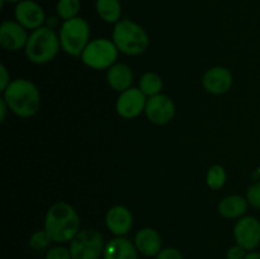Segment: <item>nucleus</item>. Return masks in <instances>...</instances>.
<instances>
[{
  "mask_svg": "<svg viewBox=\"0 0 260 259\" xmlns=\"http://www.w3.org/2000/svg\"><path fill=\"white\" fill-rule=\"evenodd\" d=\"M234 83L231 71L223 66H215L208 69L202 78V85L210 94L221 95L228 93Z\"/></svg>",
  "mask_w": 260,
  "mask_h": 259,
  "instance_id": "ddd939ff",
  "label": "nucleus"
},
{
  "mask_svg": "<svg viewBox=\"0 0 260 259\" xmlns=\"http://www.w3.org/2000/svg\"><path fill=\"white\" fill-rule=\"evenodd\" d=\"M10 74L8 71L7 66L4 63L0 65V90L4 91L7 89V86L10 84Z\"/></svg>",
  "mask_w": 260,
  "mask_h": 259,
  "instance_id": "cd10ccee",
  "label": "nucleus"
},
{
  "mask_svg": "<svg viewBox=\"0 0 260 259\" xmlns=\"http://www.w3.org/2000/svg\"><path fill=\"white\" fill-rule=\"evenodd\" d=\"M107 83L113 90L122 93L132 88L134 84V71L126 63H114L107 70Z\"/></svg>",
  "mask_w": 260,
  "mask_h": 259,
  "instance_id": "f3484780",
  "label": "nucleus"
},
{
  "mask_svg": "<svg viewBox=\"0 0 260 259\" xmlns=\"http://www.w3.org/2000/svg\"><path fill=\"white\" fill-rule=\"evenodd\" d=\"M137 253L135 243L124 236H116L107 243L103 259H137Z\"/></svg>",
  "mask_w": 260,
  "mask_h": 259,
  "instance_id": "dca6fc26",
  "label": "nucleus"
},
{
  "mask_svg": "<svg viewBox=\"0 0 260 259\" xmlns=\"http://www.w3.org/2000/svg\"><path fill=\"white\" fill-rule=\"evenodd\" d=\"M145 114L152 123L167 124L174 118L175 104L169 95L160 93L147 98Z\"/></svg>",
  "mask_w": 260,
  "mask_h": 259,
  "instance_id": "9d476101",
  "label": "nucleus"
},
{
  "mask_svg": "<svg viewBox=\"0 0 260 259\" xmlns=\"http://www.w3.org/2000/svg\"><path fill=\"white\" fill-rule=\"evenodd\" d=\"M118 48L114 42L108 38H95L91 40L81 53V62L94 70H108L116 63L118 57Z\"/></svg>",
  "mask_w": 260,
  "mask_h": 259,
  "instance_id": "423d86ee",
  "label": "nucleus"
},
{
  "mask_svg": "<svg viewBox=\"0 0 260 259\" xmlns=\"http://www.w3.org/2000/svg\"><path fill=\"white\" fill-rule=\"evenodd\" d=\"M112 41L119 52L128 56L141 55L149 47L146 30L131 19H121L114 24Z\"/></svg>",
  "mask_w": 260,
  "mask_h": 259,
  "instance_id": "20e7f679",
  "label": "nucleus"
},
{
  "mask_svg": "<svg viewBox=\"0 0 260 259\" xmlns=\"http://www.w3.org/2000/svg\"><path fill=\"white\" fill-rule=\"evenodd\" d=\"M234 238L238 245L253 251L260 245V221L254 216H243L234 228Z\"/></svg>",
  "mask_w": 260,
  "mask_h": 259,
  "instance_id": "6e6552de",
  "label": "nucleus"
},
{
  "mask_svg": "<svg viewBox=\"0 0 260 259\" xmlns=\"http://www.w3.org/2000/svg\"><path fill=\"white\" fill-rule=\"evenodd\" d=\"M147 96L140 88H129L119 93L116 102V111L119 117L124 119H132L145 112Z\"/></svg>",
  "mask_w": 260,
  "mask_h": 259,
  "instance_id": "1a4fd4ad",
  "label": "nucleus"
},
{
  "mask_svg": "<svg viewBox=\"0 0 260 259\" xmlns=\"http://www.w3.org/2000/svg\"><path fill=\"white\" fill-rule=\"evenodd\" d=\"M45 230L55 243L71 241L80 231V217L68 202H56L46 212Z\"/></svg>",
  "mask_w": 260,
  "mask_h": 259,
  "instance_id": "f257e3e1",
  "label": "nucleus"
},
{
  "mask_svg": "<svg viewBox=\"0 0 260 259\" xmlns=\"http://www.w3.org/2000/svg\"><path fill=\"white\" fill-rule=\"evenodd\" d=\"M14 17L15 20L20 23L25 29L35 30L43 25L46 20V13L35 0H22L15 4Z\"/></svg>",
  "mask_w": 260,
  "mask_h": 259,
  "instance_id": "9b49d317",
  "label": "nucleus"
},
{
  "mask_svg": "<svg viewBox=\"0 0 260 259\" xmlns=\"http://www.w3.org/2000/svg\"><path fill=\"white\" fill-rule=\"evenodd\" d=\"M248 207L249 202L245 197L240 195H231L220 201L217 210L222 217L234 220V218H241L245 216Z\"/></svg>",
  "mask_w": 260,
  "mask_h": 259,
  "instance_id": "a211bd4d",
  "label": "nucleus"
},
{
  "mask_svg": "<svg viewBox=\"0 0 260 259\" xmlns=\"http://www.w3.org/2000/svg\"><path fill=\"white\" fill-rule=\"evenodd\" d=\"M104 239L98 230L84 229L70 241L73 259H99L104 253Z\"/></svg>",
  "mask_w": 260,
  "mask_h": 259,
  "instance_id": "0eeeda50",
  "label": "nucleus"
},
{
  "mask_svg": "<svg viewBox=\"0 0 260 259\" xmlns=\"http://www.w3.org/2000/svg\"><path fill=\"white\" fill-rule=\"evenodd\" d=\"M226 170L222 165L215 164L207 170L206 174V183L211 189H221L226 183Z\"/></svg>",
  "mask_w": 260,
  "mask_h": 259,
  "instance_id": "412c9836",
  "label": "nucleus"
},
{
  "mask_svg": "<svg viewBox=\"0 0 260 259\" xmlns=\"http://www.w3.org/2000/svg\"><path fill=\"white\" fill-rule=\"evenodd\" d=\"M61 50L70 56L80 57L90 42V27L84 18L75 17L63 20L58 32Z\"/></svg>",
  "mask_w": 260,
  "mask_h": 259,
  "instance_id": "39448f33",
  "label": "nucleus"
},
{
  "mask_svg": "<svg viewBox=\"0 0 260 259\" xmlns=\"http://www.w3.org/2000/svg\"><path fill=\"white\" fill-rule=\"evenodd\" d=\"M162 85L164 84H162L161 76L154 71H147L139 80V88L141 89V91L147 98L161 93Z\"/></svg>",
  "mask_w": 260,
  "mask_h": 259,
  "instance_id": "aec40b11",
  "label": "nucleus"
},
{
  "mask_svg": "<svg viewBox=\"0 0 260 259\" xmlns=\"http://www.w3.org/2000/svg\"><path fill=\"white\" fill-rule=\"evenodd\" d=\"M245 259H260V253L259 251H250V253L246 254Z\"/></svg>",
  "mask_w": 260,
  "mask_h": 259,
  "instance_id": "c756f323",
  "label": "nucleus"
},
{
  "mask_svg": "<svg viewBox=\"0 0 260 259\" xmlns=\"http://www.w3.org/2000/svg\"><path fill=\"white\" fill-rule=\"evenodd\" d=\"M79 12H80V0H58L56 4V13L62 20L79 17Z\"/></svg>",
  "mask_w": 260,
  "mask_h": 259,
  "instance_id": "4be33fe9",
  "label": "nucleus"
},
{
  "mask_svg": "<svg viewBox=\"0 0 260 259\" xmlns=\"http://www.w3.org/2000/svg\"><path fill=\"white\" fill-rule=\"evenodd\" d=\"M95 10L98 17L106 23H113L121 20L122 5L119 0H96Z\"/></svg>",
  "mask_w": 260,
  "mask_h": 259,
  "instance_id": "6ab92c4d",
  "label": "nucleus"
},
{
  "mask_svg": "<svg viewBox=\"0 0 260 259\" xmlns=\"http://www.w3.org/2000/svg\"><path fill=\"white\" fill-rule=\"evenodd\" d=\"M156 259H183L182 253L177 248H162L156 255Z\"/></svg>",
  "mask_w": 260,
  "mask_h": 259,
  "instance_id": "a878e982",
  "label": "nucleus"
},
{
  "mask_svg": "<svg viewBox=\"0 0 260 259\" xmlns=\"http://www.w3.org/2000/svg\"><path fill=\"white\" fill-rule=\"evenodd\" d=\"M3 99L9 111L20 118L35 116L41 108V93L37 85L28 79H14L3 91Z\"/></svg>",
  "mask_w": 260,
  "mask_h": 259,
  "instance_id": "f03ea898",
  "label": "nucleus"
},
{
  "mask_svg": "<svg viewBox=\"0 0 260 259\" xmlns=\"http://www.w3.org/2000/svg\"><path fill=\"white\" fill-rule=\"evenodd\" d=\"M134 225L132 212L122 205H116L106 213V226L114 236H124L131 231Z\"/></svg>",
  "mask_w": 260,
  "mask_h": 259,
  "instance_id": "4468645a",
  "label": "nucleus"
},
{
  "mask_svg": "<svg viewBox=\"0 0 260 259\" xmlns=\"http://www.w3.org/2000/svg\"><path fill=\"white\" fill-rule=\"evenodd\" d=\"M46 259H73L70 249L65 246H53L46 253Z\"/></svg>",
  "mask_w": 260,
  "mask_h": 259,
  "instance_id": "393cba45",
  "label": "nucleus"
},
{
  "mask_svg": "<svg viewBox=\"0 0 260 259\" xmlns=\"http://www.w3.org/2000/svg\"><path fill=\"white\" fill-rule=\"evenodd\" d=\"M51 238L47 234V231L43 229V230H37L30 235L29 238V246L35 250H43V249L47 248L51 243Z\"/></svg>",
  "mask_w": 260,
  "mask_h": 259,
  "instance_id": "5701e85b",
  "label": "nucleus"
},
{
  "mask_svg": "<svg viewBox=\"0 0 260 259\" xmlns=\"http://www.w3.org/2000/svg\"><path fill=\"white\" fill-rule=\"evenodd\" d=\"M245 198L248 200L249 205L260 210V180L256 183H253L246 190Z\"/></svg>",
  "mask_w": 260,
  "mask_h": 259,
  "instance_id": "b1692460",
  "label": "nucleus"
},
{
  "mask_svg": "<svg viewBox=\"0 0 260 259\" xmlns=\"http://www.w3.org/2000/svg\"><path fill=\"white\" fill-rule=\"evenodd\" d=\"M7 3H14V4H18V3H20L22 0H5Z\"/></svg>",
  "mask_w": 260,
  "mask_h": 259,
  "instance_id": "7c9ffc66",
  "label": "nucleus"
},
{
  "mask_svg": "<svg viewBox=\"0 0 260 259\" xmlns=\"http://www.w3.org/2000/svg\"><path fill=\"white\" fill-rule=\"evenodd\" d=\"M137 251L145 256H156L162 249V239L159 231L152 228H142L134 239Z\"/></svg>",
  "mask_w": 260,
  "mask_h": 259,
  "instance_id": "2eb2a0df",
  "label": "nucleus"
},
{
  "mask_svg": "<svg viewBox=\"0 0 260 259\" xmlns=\"http://www.w3.org/2000/svg\"><path fill=\"white\" fill-rule=\"evenodd\" d=\"M8 111H9V107H8L7 102L4 99H0V121L4 122L5 121V117H7Z\"/></svg>",
  "mask_w": 260,
  "mask_h": 259,
  "instance_id": "c85d7f7f",
  "label": "nucleus"
},
{
  "mask_svg": "<svg viewBox=\"0 0 260 259\" xmlns=\"http://www.w3.org/2000/svg\"><path fill=\"white\" fill-rule=\"evenodd\" d=\"M29 35L17 20H4L0 24V45L7 51L24 50Z\"/></svg>",
  "mask_w": 260,
  "mask_h": 259,
  "instance_id": "f8f14e48",
  "label": "nucleus"
},
{
  "mask_svg": "<svg viewBox=\"0 0 260 259\" xmlns=\"http://www.w3.org/2000/svg\"><path fill=\"white\" fill-rule=\"evenodd\" d=\"M245 256L246 250L238 244L229 248L228 253H226V259H245Z\"/></svg>",
  "mask_w": 260,
  "mask_h": 259,
  "instance_id": "bb28decb",
  "label": "nucleus"
},
{
  "mask_svg": "<svg viewBox=\"0 0 260 259\" xmlns=\"http://www.w3.org/2000/svg\"><path fill=\"white\" fill-rule=\"evenodd\" d=\"M61 48L60 37L47 25L32 30L25 45L24 53L28 60L37 65H43L57 56Z\"/></svg>",
  "mask_w": 260,
  "mask_h": 259,
  "instance_id": "7ed1b4c3",
  "label": "nucleus"
}]
</instances>
